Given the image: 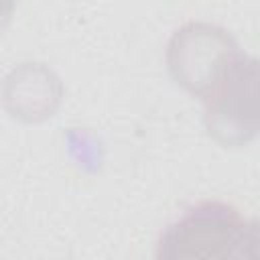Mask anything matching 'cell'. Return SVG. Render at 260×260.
Masks as SVG:
<instances>
[{
	"instance_id": "obj_1",
	"label": "cell",
	"mask_w": 260,
	"mask_h": 260,
	"mask_svg": "<svg viewBox=\"0 0 260 260\" xmlns=\"http://www.w3.org/2000/svg\"><path fill=\"white\" fill-rule=\"evenodd\" d=\"M205 102V128L223 146H242L260 134V59L240 53Z\"/></svg>"
},
{
	"instance_id": "obj_2",
	"label": "cell",
	"mask_w": 260,
	"mask_h": 260,
	"mask_svg": "<svg viewBox=\"0 0 260 260\" xmlns=\"http://www.w3.org/2000/svg\"><path fill=\"white\" fill-rule=\"evenodd\" d=\"M244 221L230 203L207 199L160 236L154 260H234Z\"/></svg>"
},
{
	"instance_id": "obj_3",
	"label": "cell",
	"mask_w": 260,
	"mask_h": 260,
	"mask_svg": "<svg viewBox=\"0 0 260 260\" xmlns=\"http://www.w3.org/2000/svg\"><path fill=\"white\" fill-rule=\"evenodd\" d=\"M238 55L240 49L221 28L189 24L171 41L169 67L181 85L203 100Z\"/></svg>"
},
{
	"instance_id": "obj_4",
	"label": "cell",
	"mask_w": 260,
	"mask_h": 260,
	"mask_svg": "<svg viewBox=\"0 0 260 260\" xmlns=\"http://www.w3.org/2000/svg\"><path fill=\"white\" fill-rule=\"evenodd\" d=\"M234 260H260V219L242 228Z\"/></svg>"
}]
</instances>
